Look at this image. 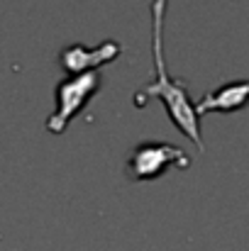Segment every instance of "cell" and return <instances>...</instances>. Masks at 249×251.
<instances>
[{"label": "cell", "mask_w": 249, "mask_h": 251, "mask_svg": "<svg viewBox=\"0 0 249 251\" xmlns=\"http://www.w3.org/2000/svg\"><path fill=\"white\" fill-rule=\"evenodd\" d=\"M166 2L168 0H152L149 2V12H152V56H154V81L144 85L142 90L135 93V102L139 107L147 105L149 98H159L164 100L166 112L171 117V122L203 151V134H200V117L195 115V102L188 93V85L181 78H171L166 71L164 61V15H166Z\"/></svg>", "instance_id": "cell-1"}, {"label": "cell", "mask_w": 249, "mask_h": 251, "mask_svg": "<svg viewBox=\"0 0 249 251\" xmlns=\"http://www.w3.org/2000/svg\"><path fill=\"white\" fill-rule=\"evenodd\" d=\"M100 71H88L79 76H66L54 88V112L47 117V129L52 134L66 132L69 122L88 105V100L100 90Z\"/></svg>", "instance_id": "cell-2"}, {"label": "cell", "mask_w": 249, "mask_h": 251, "mask_svg": "<svg viewBox=\"0 0 249 251\" xmlns=\"http://www.w3.org/2000/svg\"><path fill=\"white\" fill-rule=\"evenodd\" d=\"M188 168L191 166V156L168 142H152L144 139L137 147L130 149L127 161H125V171L130 176V180L142 183V180H154L162 178L168 168Z\"/></svg>", "instance_id": "cell-3"}, {"label": "cell", "mask_w": 249, "mask_h": 251, "mask_svg": "<svg viewBox=\"0 0 249 251\" xmlns=\"http://www.w3.org/2000/svg\"><path fill=\"white\" fill-rule=\"evenodd\" d=\"M120 51H122V47L115 39H105L98 47H85L81 42H76V44H69L61 49L59 61L69 76H79V74H88V71H98L100 66L117 59Z\"/></svg>", "instance_id": "cell-4"}, {"label": "cell", "mask_w": 249, "mask_h": 251, "mask_svg": "<svg viewBox=\"0 0 249 251\" xmlns=\"http://www.w3.org/2000/svg\"><path fill=\"white\" fill-rule=\"evenodd\" d=\"M249 105V78L240 81H227L208 90L198 102H195V115H208V112H237Z\"/></svg>", "instance_id": "cell-5"}]
</instances>
